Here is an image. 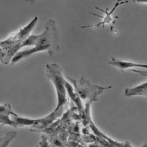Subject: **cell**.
<instances>
[{
  "mask_svg": "<svg viewBox=\"0 0 147 147\" xmlns=\"http://www.w3.org/2000/svg\"><path fill=\"white\" fill-rule=\"evenodd\" d=\"M145 96L147 98V95H145Z\"/></svg>",
  "mask_w": 147,
  "mask_h": 147,
  "instance_id": "8fae6325",
  "label": "cell"
},
{
  "mask_svg": "<svg viewBox=\"0 0 147 147\" xmlns=\"http://www.w3.org/2000/svg\"><path fill=\"white\" fill-rule=\"evenodd\" d=\"M38 0H26V1L28 3H30L31 4H33L34 3H35L36 1H37Z\"/></svg>",
  "mask_w": 147,
  "mask_h": 147,
  "instance_id": "30bf717a",
  "label": "cell"
},
{
  "mask_svg": "<svg viewBox=\"0 0 147 147\" xmlns=\"http://www.w3.org/2000/svg\"><path fill=\"white\" fill-rule=\"evenodd\" d=\"M8 125L11 127H17L14 121L10 118V115H0V125Z\"/></svg>",
  "mask_w": 147,
  "mask_h": 147,
  "instance_id": "ba28073f",
  "label": "cell"
},
{
  "mask_svg": "<svg viewBox=\"0 0 147 147\" xmlns=\"http://www.w3.org/2000/svg\"><path fill=\"white\" fill-rule=\"evenodd\" d=\"M47 76L52 83L57 95V106L55 111H57L65 104L67 90L65 80L63 75L62 69L56 63H49L46 65Z\"/></svg>",
  "mask_w": 147,
  "mask_h": 147,
  "instance_id": "7a4b0ae2",
  "label": "cell"
},
{
  "mask_svg": "<svg viewBox=\"0 0 147 147\" xmlns=\"http://www.w3.org/2000/svg\"><path fill=\"white\" fill-rule=\"evenodd\" d=\"M147 94V82L142 83L138 86L131 88H126L125 89V95L126 96H133L136 95L145 96Z\"/></svg>",
  "mask_w": 147,
  "mask_h": 147,
  "instance_id": "8992f818",
  "label": "cell"
},
{
  "mask_svg": "<svg viewBox=\"0 0 147 147\" xmlns=\"http://www.w3.org/2000/svg\"><path fill=\"white\" fill-rule=\"evenodd\" d=\"M59 35L56 22L48 20L44 30L37 35H30L26 38L21 44L20 49L25 46H34L32 48L23 51H18L12 57L11 63L14 64L32 54L40 51H47L50 56L60 49Z\"/></svg>",
  "mask_w": 147,
  "mask_h": 147,
  "instance_id": "6da1fadb",
  "label": "cell"
},
{
  "mask_svg": "<svg viewBox=\"0 0 147 147\" xmlns=\"http://www.w3.org/2000/svg\"><path fill=\"white\" fill-rule=\"evenodd\" d=\"M67 78L74 85L76 91L81 96H87L88 94H91L92 93L98 94L102 92L104 90L111 88V87H102L99 86L92 84L88 80H86L84 78H81L78 80L69 77Z\"/></svg>",
  "mask_w": 147,
  "mask_h": 147,
  "instance_id": "3957f363",
  "label": "cell"
},
{
  "mask_svg": "<svg viewBox=\"0 0 147 147\" xmlns=\"http://www.w3.org/2000/svg\"><path fill=\"white\" fill-rule=\"evenodd\" d=\"M36 147H38V146H36Z\"/></svg>",
  "mask_w": 147,
  "mask_h": 147,
  "instance_id": "7c38bea8",
  "label": "cell"
},
{
  "mask_svg": "<svg viewBox=\"0 0 147 147\" xmlns=\"http://www.w3.org/2000/svg\"><path fill=\"white\" fill-rule=\"evenodd\" d=\"M128 2V1H122V0H117L116 3L114 4L113 7L110 10H109V9L107 7L106 10H103L98 7H95V8L101 11H102L104 14L105 16H99L98 14H94V13H90V14L94 15V16H96L97 17H100L103 19V20L97 24H92V25H85L83 26H82L81 28H98L100 26H102L103 28L105 27V24H107L110 26V30L111 32H113V24H115L116 22V20H114V19H118V17L115 16L114 17H112V15L113 14V13L114 12V11L115 10V9H117V7L118 6H119L120 5H123L125 3H127Z\"/></svg>",
  "mask_w": 147,
  "mask_h": 147,
  "instance_id": "277c9868",
  "label": "cell"
},
{
  "mask_svg": "<svg viewBox=\"0 0 147 147\" xmlns=\"http://www.w3.org/2000/svg\"><path fill=\"white\" fill-rule=\"evenodd\" d=\"M40 147H48L47 139L44 136H42V140L40 143Z\"/></svg>",
  "mask_w": 147,
  "mask_h": 147,
  "instance_id": "9c48e42d",
  "label": "cell"
},
{
  "mask_svg": "<svg viewBox=\"0 0 147 147\" xmlns=\"http://www.w3.org/2000/svg\"><path fill=\"white\" fill-rule=\"evenodd\" d=\"M17 132L10 130L2 137H0V147H9L12 141L16 137Z\"/></svg>",
  "mask_w": 147,
  "mask_h": 147,
  "instance_id": "52a82bcc",
  "label": "cell"
},
{
  "mask_svg": "<svg viewBox=\"0 0 147 147\" xmlns=\"http://www.w3.org/2000/svg\"><path fill=\"white\" fill-rule=\"evenodd\" d=\"M109 65H113L121 69H126L133 68H147V64H140L134 62L120 60L112 58L111 60L109 63Z\"/></svg>",
  "mask_w": 147,
  "mask_h": 147,
  "instance_id": "5b68a950",
  "label": "cell"
}]
</instances>
